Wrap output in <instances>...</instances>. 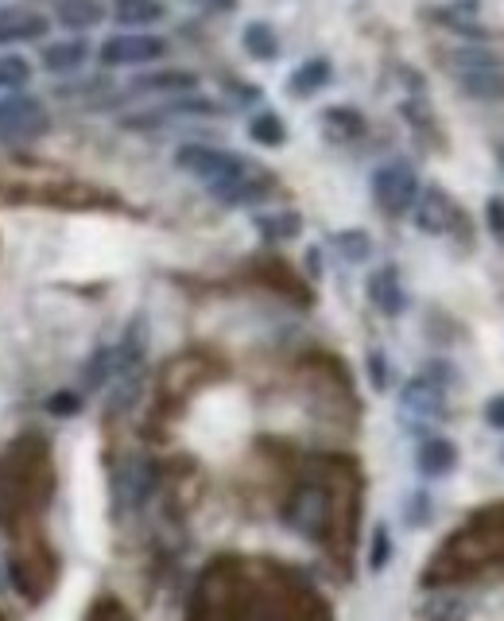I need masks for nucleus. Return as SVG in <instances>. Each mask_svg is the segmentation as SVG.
<instances>
[{"instance_id": "4", "label": "nucleus", "mask_w": 504, "mask_h": 621, "mask_svg": "<svg viewBox=\"0 0 504 621\" xmlns=\"http://www.w3.org/2000/svg\"><path fill=\"white\" fill-rule=\"evenodd\" d=\"M164 55H167V43L151 32H120V35H109V40L97 48L102 66H144Z\"/></svg>"}, {"instance_id": "17", "label": "nucleus", "mask_w": 504, "mask_h": 621, "mask_svg": "<svg viewBox=\"0 0 504 621\" xmlns=\"http://www.w3.org/2000/svg\"><path fill=\"white\" fill-rule=\"evenodd\" d=\"M334 78V66L330 59H307V63H300L292 71V78H287V90H292V97H315L318 90H326Z\"/></svg>"}, {"instance_id": "11", "label": "nucleus", "mask_w": 504, "mask_h": 621, "mask_svg": "<svg viewBox=\"0 0 504 621\" xmlns=\"http://www.w3.org/2000/svg\"><path fill=\"white\" fill-rule=\"evenodd\" d=\"M90 59V43L82 40V35H74V40H55L48 43V48L40 51V63L43 71L51 74H71V71H82Z\"/></svg>"}, {"instance_id": "10", "label": "nucleus", "mask_w": 504, "mask_h": 621, "mask_svg": "<svg viewBox=\"0 0 504 621\" xmlns=\"http://www.w3.org/2000/svg\"><path fill=\"white\" fill-rule=\"evenodd\" d=\"M458 90L473 102H501L504 97V66H477V71H458Z\"/></svg>"}, {"instance_id": "12", "label": "nucleus", "mask_w": 504, "mask_h": 621, "mask_svg": "<svg viewBox=\"0 0 504 621\" xmlns=\"http://www.w3.org/2000/svg\"><path fill=\"white\" fill-rule=\"evenodd\" d=\"M198 86V74L190 71H151L133 78V94H167V97H182V94H195Z\"/></svg>"}, {"instance_id": "2", "label": "nucleus", "mask_w": 504, "mask_h": 621, "mask_svg": "<svg viewBox=\"0 0 504 621\" xmlns=\"http://www.w3.org/2000/svg\"><path fill=\"white\" fill-rule=\"evenodd\" d=\"M372 199H377V207L385 210L388 218L408 214V210L416 207V199H419L416 168H411V164H403V160L380 164V168L372 171Z\"/></svg>"}, {"instance_id": "26", "label": "nucleus", "mask_w": 504, "mask_h": 621, "mask_svg": "<svg viewBox=\"0 0 504 621\" xmlns=\"http://www.w3.org/2000/svg\"><path fill=\"white\" fill-rule=\"evenodd\" d=\"M388 556H392V540H388V528L377 525V533H372V551H369V571H385Z\"/></svg>"}, {"instance_id": "31", "label": "nucleus", "mask_w": 504, "mask_h": 621, "mask_svg": "<svg viewBox=\"0 0 504 621\" xmlns=\"http://www.w3.org/2000/svg\"><path fill=\"white\" fill-rule=\"evenodd\" d=\"M485 420H489V428H496V431H504V397H493L485 404Z\"/></svg>"}, {"instance_id": "23", "label": "nucleus", "mask_w": 504, "mask_h": 621, "mask_svg": "<svg viewBox=\"0 0 504 621\" xmlns=\"http://www.w3.org/2000/svg\"><path fill=\"white\" fill-rule=\"evenodd\" d=\"M330 245L338 249V256H342V261H349V264H361V261H369V256H372V238L365 230H338L330 238Z\"/></svg>"}, {"instance_id": "19", "label": "nucleus", "mask_w": 504, "mask_h": 621, "mask_svg": "<svg viewBox=\"0 0 504 621\" xmlns=\"http://www.w3.org/2000/svg\"><path fill=\"white\" fill-rule=\"evenodd\" d=\"M151 486H156V471H151L148 462H133V466H125V474L117 478L120 502L125 505H144L151 494Z\"/></svg>"}, {"instance_id": "7", "label": "nucleus", "mask_w": 504, "mask_h": 621, "mask_svg": "<svg viewBox=\"0 0 504 621\" xmlns=\"http://www.w3.org/2000/svg\"><path fill=\"white\" fill-rule=\"evenodd\" d=\"M269 191H272V176L269 171H256L252 164L237 179H229V183L210 187L213 199L225 202V207H252V202H261Z\"/></svg>"}, {"instance_id": "13", "label": "nucleus", "mask_w": 504, "mask_h": 621, "mask_svg": "<svg viewBox=\"0 0 504 621\" xmlns=\"http://www.w3.org/2000/svg\"><path fill=\"white\" fill-rule=\"evenodd\" d=\"M416 466L423 478H447L458 466V446L442 435L423 439V446H419V454H416Z\"/></svg>"}, {"instance_id": "25", "label": "nucleus", "mask_w": 504, "mask_h": 621, "mask_svg": "<svg viewBox=\"0 0 504 621\" xmlns=\"http://www.w3.org/2000/svg\"><path fill=\"white\" fill-rule=\"evenodd\" d=\"M113 377V350H97L82 369V389H102Z\"/></svg>"}, {"instance_id": "27", "label": "nucleus", "mask_w": 504, "mask_h": 621, "mask_svg": "<svg viewBox=\"0 0 504 621\" xmlns=\"http://www.w3.org/2000/svg\"><path fill=\"white\" fill-rule=\"evenodd\" d=\"M485 225H489V233L504 245V199L485 202Z\"/></svg>"}, {"instance_id": "16", "label": "nucleus", "mask_w": 504, "mask_h": 621, "mask_svg": "<svg viewBox=\"0 0 504 621\" xmlns=\"http://www.w3.org/2000/svg\"><path fill=\"white\" fill-rule=\"evenodd\" d=\"M55 20L66 32H90L105 20L102 0H55Z\"/></svg>"}, {"instance_id": "1", "label": "nucleus", "mask_w": 504, "mask_h": 621, "mask_svg": "<svg viewBox=\"0 0 504 621\" xmlns=\"http://www.w3.org/2000/svg\"><path fill=\"white\" fill-rule=\"evenodd\" d=\"M175 164H179L187 176L202 179L206 187L229 183V179H237L249 168V160H241V156H233V151H225V148H210V144H182V148L175 151Z\"/></svg>"}, {"instance_id": "33", "label": "nucleus", "mask_w": 504, "mask_h": 621, "mask_svg": "<svg viewBox=\"0 0 504 621\" xmlns=\"http://www.w3.org/2000/svg\"><path fill=\"white\" fill-rule=\"evenodd\" d=\"M496 168H501V171H504V140H501V144H496Z\"/></svg>"}, {"instance_id": "24", "label": "nucleus", "mask_w": 504, "mask_h": 621, "mask_svg": "<svg viewBox=\"0 0 504 621\" xmlns=\"http://www.w3.org/2000/svg\"><path fill=\"white\" fill-rule=\"evenodd\" d=\"M32 82V63L24 55H0V90L20 94Z\"/></svg>"}, {"instance_id": "15", "label": "nucleus", "mask_w": 504, "mask_h": 621, "mask_svg": "<svg viewBox=\"0 0 504 621\" xmlns=\"http://www.w3.org/2000/svg\"><path fill=\"white\" fill-rule=\"evenodd\" d=\"M164 17V0H113V20L128 32H144V28L159 24Z\"/></svg>"}, {"instance_id": "6", "label": "nucleus", "mask_w": 504, "mask_h": 621, "mask_svg": "<svg viewBox=\"0 0 504 621\" xmlns=\"http://www.w3.org/2000/svg\"><path fill=\"white\" fill-rule=\"evenodd\" d=\"M51 32V20L35 9H0V48L35 43Z\"/></svg>"}, {"instance_id": "29", "label": "nucleus", "mask_w": 504, "mask_h": 621, "mask_svg": "<svg viewBox=\"0 0 504 621\" xmlns=\"http://www.w3.org/2000/svg\"><path fill=\"white\" fill-rule=\"evenodd\" d=\"M365 369H369V377H372V389H377V392H385V389H388L385 354H380V350H369V361H365Z\"/></svg>"}, {"instance_id": "22", "label": "nucleus", "mask_w": 504, "mask_h": 621, "mask_svg": "<svg viewBox=\"0 0 504 621\" xmlns=\"http://www.w3.org/2000/svg\"><path fill=\"white\" fill-rule=\"evenodd\" d=\"M249 136L256 144H264V148H280V144L287 140V125H284V117H280V113L264 109V113H256V117L249 120Z\"/></svg>"}, {"instance_id": "9", "label": "nucleus", "mask_w": 504, "mask_h": 621, "mask_svg": "<svg viewBox=\"0 0 504 621\" xmlns=\"http://www.w3.org/2000/svg\"><path fill=\"white\" fill-rule=\"evenodd\" d=\"M369 299L380 315H388V319H396V315L408 310V292H403L400 272H396L392 264H385V269H377L369 276Z\"/></svg>"}, {"instance_id": "21", "label": "nucleus", "mask_w": 504, "mask_h": 621, "mask_svg": "<svg viewBox=\"0 0 504 621\" xmlns=\"http://www.w3.org/2000/svg\"><path fill=\"white\" fill-rule=\"evenodd\" d=\"M300 230H303V218L292 214V210L256 218V233H261L264 241H292V238H300Z\"/></svg>"}, {"instance_id": "30", "label": "nucleus", "mask_w": 504, "mask_h": 621, "mask_svg": "<svg viewBox=\"0 0 504 621\" xmlns=\"http://www.w3.org/2000/svg\"><path fill=\"white\" fill-rule=\"evenodd\" d=\"M431 520V497L427 494H411L408 502V525H427Z\"/></svg>"}, {"instance_id": "3", "label": "nucleus", "mask_w": 504, "mask_h": 621, "mask_svg": "<svg viewBox=\"0 0 504 621\" xmlns=\"http://www.w3.org/2000/svg\"><path fill=\"white\" fill-rule=\"evenodd\" d=\"M48 128H51V117H48V109H43L40 97L24 94V90L0 97V140L4 144L35 140V136H43Z\"/></svg>"}, {"instance_id": "20", "label": "nucleus", "mask_w": 504, "mask_h": 621, "mask_svg": "<svg viewBox=\"0 0 504 621\" xmlns=\"http://www.w3.org/2000/svg\"><path fill=\"white\" fill-rule=\"evenodd\" d=\"M323 128L330 140H357L365 133V117L354 105H330L323 109Z\"/></svg>"}, {"instance_id": "5", "label": "nucleus", "mask_w": 504, "mask_h": 621, "mask_svg": "<svg viewBox=\"0 0 504 621\" xmlns=\"http://www.w3.org/2000/svg\"><path fill=\"white\" fill-rule=\"evenodd\" d=\"M411 218H416V230L431 233V238H442V233L458 230L462 210L454 207V199H450L442 187H427V191H419L416 207H411Z\"/></svg>"}, {"instance_id": "28", "label": "nucleus", "mask_w": 504, "mask_h": 621, "mask_svg": "<svg viewBox=\"0 0 504 621\" xmlns=\"http://www.w3.org/2000/svg\"><path fill=\"white\" fill-rule=\"evenodd\" d=\"M82 408V397L78 392H55V397L48 400V412L51 415H74Z\"/></svg>"}, {"instance_id": "32", "label": "nucleus", "mask_w": 504, "mask_h": 621, "mask_svg": "<svg viewBox=\"0 0 504 621\" xmlns=\"http://www.w3.org/2000/svg\"><path fill=\"white\" fill-rule=\"evenodd\" d=\"M187 4H195V9L202 12H233L237 0H187Z\"/></svg>"}, {"instance_id": "8", "label": "nucleus", "mask_w": 504, "mask_h": 621, "mask_svg": "<svg viewBox=\"0 0 504 621\" xmlns=\"http://www.w3.org/2000/svg\"><path fill=\"white\" fill-rule=\"evenodd\" d=\"M400 404L408 415H419V420H439V415H447V392H442V385L431 381V377H411L400 392Z\"/></svg>"}, {"instance_id": "18", "label": "nucleus", "mask_w": 504, "mask_h": 621, "mask_svg": "<svg viewBox=\"0 0 504 621\" xmlns=\"http://www.w3.org/2000/svg\"><path fill=\"white\" fill-rule=\"evenodd\" d=\"M241 48L249 51L256 63H272V59H280L276 28L264 24V20H252V24H244V32H241Z\"/></svg>"}, {"instance_id": "14", "label": "nucleus", "mask_w": 504, "mask_h": 621, "mask_svg": "<svg viewBox=\"0 0 504 621\" xmlns=\"http://www.w3.org/2000/svg\"><path fill=\"white\" fill-rule=\"evenodd\" d=\"M287 520H292L303 536H318L323 533V520H326V497L318 494L315 486L300 490L295 502H292V509H287Z\"/></svg>"}]
</instances>
